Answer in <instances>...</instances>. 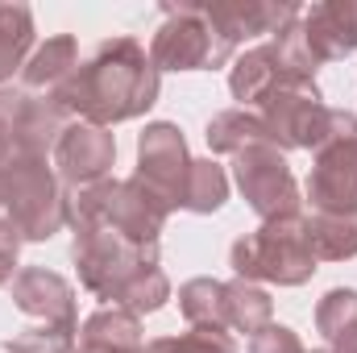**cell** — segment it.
<instances>
[{"mask_svg": "<svg viewBox=\"0 0 357 353\" xmlns=\"http://www.w3.org/2000/svg\"><path fill=\"white\" fill-rule=\"evenodd\" d=\"M162 71L150 63L146 46L133 38H108L96 46L88 63L63 84L54 104H63L75 121H88L100 129H112L121 121H133L154 108Z\"/></svg>", "mask_w": 357, "mask_h": 353, "instance_id": "1", "label": "cell"}, {"mask_svg": "<svg viewBox=\"0 0 357 353\" xmlns=\"http://www.w3.org/2000/svg\"><path fill=\"white\" fill-rule=\"evenodd\" d=\"M0 208L17 225L21 241H50L67 225V187L59 183L50 158L17 154L0 163Z\"/></svg>", "mask_w": 357, "mask_h": 353, "instance_id": "2", "label": "cell"}, {"mask_svg": "<svg viewBox=\"0 0 357 353\" xmlns=\"http://www.w3.org/2000/svg\"><path fill=\"white\" fill-rule=\"evenodd\" d=\"M71 262L79 270V283L96 299H104V308H116L125 287L146 266H158V246L142 250L100 220H71Z\"/></svg>", "mask_w": 357, "mask_h": 353, "instance_id": "3", "label": "cell"}, {"mask_svg": "<svg viewBox=\"0 0 357 353\" xmlns=\"http://www.w3.org/2000/svg\"><path fill=\"white\" fill-rule=\"evenodd\" d=\"M229 266L245 283H278V287H303L316 274V254L307 246L303 216L262 220V229L233 241Z\"/></svg>", "mask_w": 357, "mask_h": 353, "instance_id": "4", "label": "cell"}, {"mask_svg": "<svg viewBox=\"0 0 357 353\" xmlns=\"http://www.w3.org/2000/svg\"><path fill=\"white\" fill-rule=\"evenodd\" d=\"M167 216L171 212L137 179H104V183H91L79 191H67V225L71 220H100L142 250L158 246Z\"/></svg>", "mask_w": 357, "mask_h": 353, "instance_id": "5", "label": "cell"}, {"mask_svg": "<svg viewBox=\"0 0 357 353\" xmlns=\"http://www.w3.org/2000/svg\"><path fill=\"white\" fill-rule=\"evenodd\" d=\"M258 117L266 125L270 142L287 150H320L333 137V108L316 88V80H278L258 104Z\"/></svg>", "mask_w": 357, "mask_h": 353, "instance_id": "6", "label": "cell"}, {"mask_svg": "<svg viewBox=\"0 0 357 353\" xmlns=\"http://www.w3.org/2000/svg\"><path fill=\"white\" fill-rule=\"evenodd\" d=\"M233 59V46L216 33L204 4H162V25L150 42L158 71H212Z\"/></svg>", "mask_w": 357, "mask_h": 353, "instance_id": "7", "label": "cell"}, {"mask_svg": "<svg viewBox=\"0 0 357 353\" xmlns=\"http://www.w3.org/2000/svg\"><path fill=\"white\" fill-rule=\"evenodd\" d=\"M233 179L245 195V204L262 216V220H282V216H303V195L299 183L287 167V154L278 146H245L241 154H233Z\"/></svg>", "mask_w": 357, "mask_h": 353, "instance_id": "8", "label": "cell"}, {"mask_svg": "<svg viewBox=\"0 0 357 353\" xmlns=\"http://www.w3.org/2000/svg\"><path fill=\"white\" fill-rule=\"evenodd\" d=\"M187 175H191V154H187V142H183L178 125H171V121L146 125L142 137H137V171H133V179L167 212H175V208H183V195H187Z\"/></svg>", "mask_w": 357, "mask_h": 353, "instance_id": "9", "label": "cell"}, {"mask_svg": "<svg viewBox=\"0 0 357 353\" xmlns=\"http://www.w3.org/2000/svg\"><path fill=\"white\" fill-rule=\"evenodd\" d=\"M307 204L324 216H354L357 212V133L333 137L316 150L307 175Z\"/></svg>", "mask_w": 357, "mask_h": 353, "instance_id": "10", "label": "cell"}, {"mask_svg": "<svg viewBox=\"0 0 357 353\" xmlns=\"http://www.w3.org/2000/svg\"><path fill=\"white\" fill-rule=\"evenodd\" d=\"M112 163H116V137L100 125H88V121H71L63 129L54 154H50V167H54V175L67 191L104 183Z\"/></svg>", "mask_w": 357, "mask_h": 353, "instance_id": "11", "label": "cell"}, {"mask_svg": "<svg viewBox=\"0 0 357 353\" xmlns=\"http://www.w3.org/2000/svg\"><path fill=\"white\" fill-rule=\"evenodd\" d=\"M208 21L216 25V33L237 50L241 42L250 38H262V33H278L282 25H291L303 8L291 4V0H212L204 4Z\"/></svg>", "mask_w": 357, "mask_h": 353, "instance_id": "12", "label": "cell"}, {"mask_svg": "<svg viewBox=\"0 0 357 353\" xmlns=\"http://www.w3.org/2000/svg\"><path fill=\"white\" fill-rule=\"evenodd\" d=\"M13 299L25 316L42 320V324H79L75 320V287L42 266H25L13 278Z\"/></svg>", "mask_w": 357, "mask_h": 353, "instance_id": "13", "label": "cell"}, {"mask_svg": "<svg viewBox=\"0 0 357 353\" xmlns=\"http://www.w3.org/2000/svg\"><path fill=\"white\" fill-rule=\"evenodd\" d=\"M316 63H337L357 50V0H324L299 13Z\"/></svg>", "mask_w": 357, "mask_h": 353, "instance_id": "14", "label": "cell"}, {"mask_svg": "<svg viewBox=\"0 0 357 353\" xmlns=\"http://www.w3.org/2000/svg\"><path fill=\"white\" fill-rule=\"evenodd\" d=\"M75 71H79V42H75L71 33L46 38V42L29 54V63L21 67V91L54 100Z\"/></svg>", "mask_w": 357, "mask_h": 353, "instance_id": "15", "label": "cell"}, {"mask_svg": "<svg viewBox=\"0 0 357 353\" xmlns=\"http://www.w3.org/2000/svg\"><path fill=\"white\" fill-rule=\"evenodd\" d=\"M75 353H146L142 341V316L125 308H100L79 324Z\"/></svg>", "mask_w": 357, "mask_h": 353, "instance_id": "16", "label": "cell"}, {"mask_svg": "<svg viewBox=\"0 0 357 353\" xmlns=\"http://www.w3.org/2000/svg\"><path fill=\"white\" fill-rule=\"evenodd\" d=\"M278 80H287L278 67V54L270 42H262V46H250L245 54H237V63L229 71V91L241 108H258Z\"/></svg>", "mask_w": 357, "mask_h": 353, "instance_id": "17", "label": "cell"}, {"mask_svg": "<svg viewBox=\"0 0 357 353\" xmlns=\"http://www.w3.org/2000/svg\"><path fill=\"white\" fill-rule=\"evenodd\" d=\"M33 54V13L29 4H0V88H8L13 75Z\"/></svg>", "mask_w": 357, "mask_h": 353, "instance_id": "18", "label": "cell"}, {"mask_svg": "<svg viewBox=\"0 0 357 353\" xmlns=\"http://www.w3.org/2000/svg\"><path fill=\"white\" fill-rule=\"evenodd\" d=\"M208 150L212 154H241L245 146H262L270 142L266 125H262V117L254 112V108H229V112H216L212 121H208ZM274 146V142H270Z\"/></svg>", "mask_w": 357, "mask_h": 353, "instance_id": "19", "label": "cell"}, {"mask_svg": "<svg viewBox=\"0 0 357 353\" xmlns=\"http://www.w3.org/2000/svg\"><path fill=\"white\" fill-rule=\"evenodd\" d=\"M225 320L233 333H262L266 324H274V299L258 283H245V278H233L225 283Z\"/></svg>", "mask_w": 357, "mask_h": 353, "instance_id": "20", "label": "cell"}, {"mask_svg": "<svg viewBox=\"0 0 357 353\" xmlns=\"http://www.w3.org/2000/svg\"><path fill=\"white\" fill-rule=\"evenodd\" d=\"M303 229H307V246H312L316 262H345V258H357V212L354 216H324V212H312V216H303Z\"/></svg>", "mask_w": 357, "mask_h": 353, "instance_id": "21", "label": "cell"}, {"mask_svg": "<svg viewBox=\"0 0 357 353\" xmlns=\"http://www.w3.org/2000/svg\"><path fill=\"white\" fill-rule=\"evenodd\" d=\"M178 312L191 329H204V333H229V320H225V283L216 278H187L178 287Z\"/></svg>", "mask_w": 357, "mask_h": 353, "instance_id": "22", "label": "cell"}, {"mask_svg": "<svg viewBox=\"0 0 357 353\" xmlns=\"http://www.w3.org/2000/svg\"><path fill=\"white\" fill-rule=\"evenodd\" d=\"M225 200H229V175H225V167L216 158H191L183 208L199 212V216H212V212L225 208Z\"/></svg>", "mask_w": 357, "mask_h": 353, "instance_id": "23", "label": "cell"}, {"mask_svg": "<svg viewBox=\"0 0 357 353\" xmlns=\"http://www.w3.org/2000/svg\"><path fill=\"white\" fill-rule=\"evenodd\" d=\"M270 46H274V54H278L282 75H291V80H316L320 63H316V54H312V46H307V38H303L299 17H295L291 25H282V29L270 38Z\"/></svg>", "mask_w": 357, "mask_h": 353, "instance_id": "24", "label": "cell"}, {"mask_svg": "<svg viewBox=\"0 0 357 353\" xmlns=\"http://www.w3.org/2000/svg\"><path fill=\"white\" fill-rule=\"evenodd\" d=\"M167 299H171V278L162 274V266H146V270L125 287V295H121L116 308H125V312H133V316H150V312H162Z\"/></svg>", "mask_w": 357, "mask_h": 353, "instance_id": "25", "label": "cell"}, {"mask_svg": "<svg viewBox=\"0 0 357 353\" xmlns=\"http://www.w3.org/2000/svg\"><path fill=\"white\" fill-rule=\"evenodd\" d=\"M357 324V291L354 287H333L320 303H316V333L324 341H337L341 333H349Z\"/></svg>", "mask_w": 357, "mask_h": 353, "instance_id": "26", "label": "cell"}, {"mask_svg": "<svg viewBox=\"0 0 357 353\" xmlns=\"http://www.w3.org/2000/svg\"><path fill=\"white\" fill-rule=\"evenodd\" d=\"M79 324H38L4 341V353H75Z\"/></svg>", "mask_w": 357, "mask_h": 353, "instance_id": "27", "label": "cell"}, {"mask_svg": "<svg viewBox=\"0 0 357 353\" xmlns=\"http://www.w3.org/2000/svg\"><path fill=\"white\" fill-rule=\"evenodd\" d=\"M146 353H237L229 333H204V329H191V333H178V337H158L150 341Z\"/></svg>", "mask_w": 357, "mask_h": 353, "instance_id": "28", "label": "cell"}, {"mask_svg": "<svg viewBox=\"0 0 357 353\" xmlns=\"http://www.w3.org/2000/svg\"><path fill=\"white\" fill-rule=\"evenodd\" d=\"M250 353H307L299 333L287 329V324H266L262 333L250 337Z\"/></svg>", "mask_w": 357, "mask_h": 353, "instance_id": "29", "label": "cell"}, {"mask_svg": "<svg viewBox=\"0 0 357 353\" xmlns=\"http://www.w3.org/2000/svg\"><path fill=\"white\" fill-rule=\"evenodd\" d=\"M17 104H21V88H0V163L17 154Z\"/></svg>", "mask_w": 357, "mask_h": 353, "instance_id": "30", "label": "cell"}, {"mask_svg": "<svg viewBox=\"0 0 357 353\" xmlns=\"http://www.w3.org/2000/svg\"><path fill=\"white\" fill-rule=\"evenodd\" d=\"M17 254H21V233H17V225L8 220V212L0 208V287L4 283H13L17 278Z\"/></svg>", "mask_w": 357, "mask_h": 353, "instance_id": "31", "label": "cell"}, {"mask_svg": "<svg viewBox=\"0 0 357 353\" xmlns=\"http://www.w3.org/2000/svg\"><path fill=\"white\" fill-rule=\"evenodd\" d=\"M328 353H357V324L349 333H341L337 341H328Z\"/></svg>", "mask_w": 357, "mask_h": 353, "instance_id": "32", "label": "cell"}, {"mask_svg": "<svg viewBox=\"0 0 357 353\" xmlns=\"http://www.w3.org/2000/svg\"><path fill=\"white\" fill-rule=\"evenodd\" d=\"M316 353H328V350H316Z\"/></svg>", "mask_w": 357, "mask_h": 353, "instance_id": "33", "label": "cell"}]
</instances>
